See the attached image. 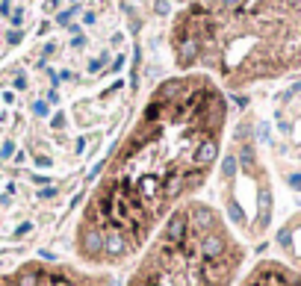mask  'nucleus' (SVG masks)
I'll return each mask as SVG.
<instances>
[{
    "mask_svg": "<svg viewBox=\"0 0 301 286\" xmlns=\"http://www.w3.org/2000/svg\"><path fill=\"white\" fill-rule=\"evenodd\" d=\"M225 142V92L207 77L163 80L89 183L71 230L74 262L95 272L133 265L213 180Z\"/></svg>",
    "mask_w": 301,
    "mask_h": 286,
    "instance_id": "nucleus-1",
    "label": "nucleus"
},
{
    "mask_svg": "<svg viewBox=\"0 0 301 286\" xmlns=\"http://www.w3.org/2000/svg\"><path fill=\"white\" fill-rule=\"evenodd\" d=\"M248 245L228 227L218 207L189 201L133 262L124 286H236Z\"/></svg>",
    "mask_w": 301,
    "mask_h": 286,
    "instance_id": "nucleus-2",
    "label": "nucleus"
},
{
    "mask_svg": "<svg viewBox=\"0 0 301 286\" xmlns=\"http://www.w3.org/2000/svg\"><path fill=\"white\" fill-rule=\"evenodd\" d=\"M216 174L222 201L218 213L225 215L228 227L245 245L263 239L275 215V192L254 139L251 118H242L230 142H225Z\"/></svg>",
    "mask_w": 301,
    "mask_h": 286,
    "instance_id": "nucleus-3",
    "label": "nucleus"
},
{
    "mask_svg": "<svg viewBox=\"0 0 301 286\" xmlns=\"http://www.w3.org/2000/svg\"><path fill=\"white\" fill-rule=\"evenodd\" d=\"M0 286H112V274L80 262L24 260L12 269H0Z\"/></svg>",
    "mask_w": 301,
    "mask_h": 286,
    "instance_id": "nucleus-4",
    "label": "nucleus"
},
{
    "mask_svg": "<svg viewBox=\"0 0 301 286\" xmlns=\"http://www.w3.org/2000/svg\"><path fill=\"white\" fill-rule=\"evenodd\" d=\"M236 286H301V269L284 262L280 257H266L245 269Z\"/></svg>",
    "mask_w": 301,
    "mask_h": 286,
    "instance_id": "nucleus-5",
    "label": "nucleus"
},
{
    "mask_svg": "<svg viewBox=\"0 0 301 286\" xmlns=\"http://www.w3.org/2000/svg\"><path fill=\"white\" fill-rule=\"evenodd\" d=\"M277 245H280V260L301 269V213H295L277 233Z\"/></svg>",
    "mask_w": 301,
    "mask_h": 286,
    "instance_id": "nucleus-6",
    "label": "nucleus"
}]
</instances>
